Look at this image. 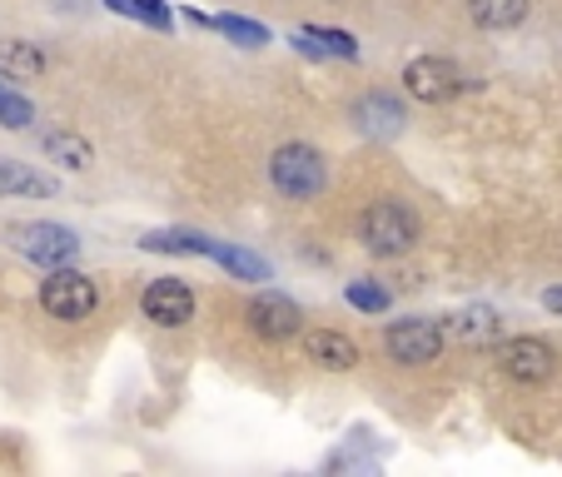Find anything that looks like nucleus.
Returning <instances> with one entry per match:
<instances>
[{
    "label": "nucleus",
    "mask_w": 562,
    "mask_h": 477,
    "mask_svg": "<svg viewBox=\"0 0 562 477\" xmlns=\"http://www.w3.org/2000/svg\"><path fill=\"white\" fill-rule=\"evenodd\" d=\"M503 373L518 383H548L552 378V349L542 339H513L503 343Z\"/></svg>",
    "instance_id": "1a4fd4ad"
},
{
    "label": "nucleus",
    "mask_w": 562,
    "mask_h": 477,
    "mask_svg": "<svg viewBox=\"0 0 562 477\" xmlns=\"http://www.w3.org/2000/svg\"><path fill=\"white\" fill-rule=\"evenodd\" d=\"M95 304H100L95 279L75 274V269H55V274L41 284V308L50 318H60V323H80V318H90Z\"/></svg>",
    "instance_id": "20e7f679"
},
{
    "label": "nucleus",
    "mask_w": 562,
    "mask_h": 477,
    "mask_svg": "<svg viewBox=\"0 0 562 477\" xmlns=\"http://www.w3.org/2000/svg\"><path fill=\"white\" fill-rule=\"evenodd\" d=\"M443 333H453V339H463V343H488L493 333H498V314H493L488 304L458 308V314H448Z\"/></svg>",
    "instance_id": "f8f14e48"
},
{
    "label": "nucleus",
    "mask_w": 562,
    "mask_h": 477,
    "mask_svg": "<svg viewBox=\"0 0 562 477\" xmlns=\"http://www.w3.org/2000/svg\"><path fill=\"white\" fill-rule=\"evenodd\" d=\"M463 86H468L463 70H458L453 60H443V55H418L404 70V90L414 100H424V105H443V100H453Z\"/></svg>",
    "instance_id": "39448f33"
},
{
    "label": "nucleus",
    "mask_w": 562,
    "mask_h": 477,
    "mask_svg": "<svg viewBox=\"0 0 562 477\" xmlns=\"http://www.w3.org/2000/svg\"><path fill=\"white\" fill-rule=\"evenodd\" d=\"M383 349L393 353V363L418 368V363L438 359V349H443V323H434V318H398V323L383 333Z\"/></svg>",
    "instance_id": "423d86ee"
},
{
    "label": "nucleus",
    "mask_w": 562,
    "mask_h": 477,
    "mask_svg": "<svg viewBox=\"0 0 562 477\" xmlns=\"http://www.w3.org/2000/svg\"><path fill=\"white\" fill-rule=\"evenodd\" d=\"M220 25L224 35H234V41H245V45H265V25H255V21H234V15H220Z\"/></svg>",
    "instance_id": "4be33fe9"
},
{
    "label": "nucleus",
    "mask_w": 562,
    "mask_h": 477,
    "mask_svg": "<svg viewBox=\"0 0 562 477\" xmlns=\"http://www.w3.org/2000/svg\"><path fill=\"white\" fill-rule=\"evenodd\" d=\"M304 353H308V363H318V368H329V373H349L353 363H359V349H353L344 333H334V329L308 333Z\"/></svg>",
    "instance_id": "9b49d317"
},
{
    "label": "nucleus",
    "mask_w": 562,
    "mask_h": 477,
    "mask_svg": "<svg viewBox=\"0 0 562 477\" xmlns=\"http://www.w3.org/2000/svg\"><path fill=\"white\" fill-rule=\"evenodd\" d=\"M41 145H45V155H50V159H60L65 170H86L90 159H95V149H90V139L70 135V129H50V135L41 139Z\"/></svg>",
    "instance_id": "2eb2a0df"
},
{
    "label": "nucleus",
    "mask_w": 562,
    "mask_h": 477,
    "mask_svg": "<svg viewBox=\"0 0 562 477\" xmlns=\"http://www.w3.org/2000/svg\"><path fill=\"white\" fill-rule=\"evenodd\" d=\"M269 180L289 200H314L324 190V180H329V170H324V155L314 145H279L274 159H269Z\"/></svg>",
    "instance_id": "7ed1b4c3"
},
{
    "label": "nucleus",
    "mask_w": 562,
    "mask_h": 477,
    "mask_svg": "<svg viewBox=\"0 0 562 477\" xmlns=\"http://www.w3.org/2000/svg\"><path fill=\"white\" fill-rule=\"evenodd\" d=\"M5 245H11L15 254H25L31 264H45V269H60L80 254L75 229H65V224H41V219L11 224V229H5Z\"/></svg>",
    "instance_id": "f03ea898"
},
{
    "label": "nucleus",
    "mask_w": 562,
    "mask_h": 477,
    "mask_svg": "<svg viewBox=\"0 0 562 477\" xmlns=\"http://www.w3.org/2000/svg\"><path fill=\"white\" fill-rule=\"evenodd\" d=\"M139 245L165 249V254H214V239H204V234H149Z\"/></svg>",
    "instance_id": "a211bd4d"
},
{
    "label": "nucleus",
    "mask_w": 562,
    "mask_h": 477,
    "mask_svg": "<svg viewBox=\"0 0 562 477\" xmlns=\"http://www.w3.org/2000/svg\"><path fill=\"white\" fill-rule=\"evenodd\" d=\"M0 194H55V180L25 170L15 159H0Z\"/></svg>",
    "instance_id": "dca6fc26"
},
{
    "label": "nucleus",
    "mask_w": 562,
    "mask_h": 477,
    "mask_svg": "<svg viewBox=\"0 0 562 477\" xmlns=\"http://www.w3.org/2000/svg\"><path fill=\"white\" fill-rule=\"evenodd\" d=\"M115 15H130V21H145L155 31H170V11H165V0H105Z\"/></svg>",
    "instance_id": "6ab92c4d"
},
{
    "label": "nucleus",
    "mask_w": 562,
    "mask_h": 477,
    "mask_svg": "<svg viewBox=\"0 0 562 477\" xmlns=\"http://www.w3.org/2000/svg\"><path fill=\"white\" fill-rule=\"evenodd\" d=\"M353 125L373 139H389V135L404 129V105H398L393 95H363L359 105H353Z\"/></svg>",
    "instance_id": "9d476101"
},
{
    "label": "nucleus",
    "mask_w": 562,
    "mask_h": 477,
    "mask_svg": "<svg viewBox=\"0 0 562 477\" xmlns=\"http://www.w3.org/2000/svg\"><path fill=\"white\" fill-rule=\"evenodd\" d=\"M0 70L15 80H41L45 75V55L31 41H0Z\"/></svg>",
    "instance_id": "4468645a"
},
{
    "label": "nucleus",
    "mask_w": 562,
    "mask_h": 477,
    "mask_svg": "<svg viewBox=\"0 0 562 477\" xmlns=\"http://www.w3.org/2000/svg\"><path fill=\"white\" fill-rule=\"evenodd\" d=\"M5 80H11V75L0 70V125H5V129H31L35 105L21 95V90H11V86H5Z\"/></svg>",
    "instance_id": "f3484780"
},
{
    "label": "nucleus",
    "mask_w": 562,
    "mask_h": 477,
    "mask_svg": "<svg viewBox=\"0 0 562 477\" xmlns=\"http://www.w3.org/2000/svg\"><path fill=\"white\" fill-rule=\"evenodd\" d=\"M214 259L220 264H229L234 274H249V279H265V264H259L255 254H239V249H224V245H214Z\"/></svg>",
    "instance_id": "412c9836"
},
{
    "label": "nucleus",
    "mask_w": 562,
    "mask_h": 477,
    "mask_svg": "<svg viewBox=\"0 0 562 477\" xmlns=\"http://www.w3.org/2000/svg\"><path fill=\"white\" fill-rule=\"evenodd\" d=\"M349 304L353 308H369V314H383V308H389V294H383V288H373V284H353L349 288Z\"/></svg>",
    "instance_id": "5701e85b"
},
{
    "label": "nucleus",
    "mask_w": 562,
    "mask_h": 477,
    "mask_svg": "<svg viewBox=\"0 0 562 477\" xmlns=\"http://www.w3.org/2000/svg\"><path fill=\"white\" fill-rule=\"evenodd\" d=\"M139 308H145V318L159 323V329H180V323L194 318V294L180 279H155V284L145 288V298H139Z\"/></svg>",
    "instance_id": "0eeeda50"
},
{
    "label": "nucleus",
    "mask_w": 562,
    "mask_h": 477,
    "mask_svg": "<svg viewBox=\"0 0 562 477\" xmlns=\"http://www.w3.org/2000/svg\"><path fill=\"white\" fill-rule=\"evenodd\" d=\"M468 11L488 31H513V25L528 21V0H468Z\"/></svg>",
    "instance_id": "ddd939ff"
},
{
    "label": "nucleus",
    "mask_w": 562,
    "mask_h": 477,
    "mask_svg": "<svg viewBox=\"0 0 562 477\" xmlns=\"http://www.w3.org/2000/svg\"><path fill=\"white\" fill-rule=\"evenodd\" d=\"M249 329L269 343H284L304 329V314H299V304L284 294H259L255 304H249Z\"/></svg>",
    "instance_id": "6e6552de"
},
{
    "label": "nucleus",
    "mask_w": 562,
    "mask_h": 477,
    "mask_svg": "<svg viewBox=\"0 0 562 477\" xmlns=\"http://www.w3.org/2000/svg\"><path fill=\"white\" fill-rule=\"evenodd\" d=\"M299 41H304L308 50H329V55H339V60H353V55H359V45H353L344 31H314V25H308V31H299Z\"/></svg>",
    "instance_id": "aec40b11"
},
{
    "label": "nucleus",
    "mask_w": 562,
    "mask_h": 477,
    "mask_svg": "<svg viewBox=\"0 0 562 477\" xmlns=\"http://www.w3.org/2000/svg\"><path fill=\"white\" fill-rule=\"evenodd\" d=\"M359 234H363V249H369V254H379V259H398V254H408V249H414V239H418V219L404 209V204L383 200V204H369V209H363Z\"/></svg>",
    "instance_id": "f257e3e1"
}]
</instances>
